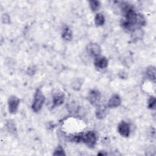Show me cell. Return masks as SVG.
Returning a JSON list of instances; mask_svg holds the SVG:
<instances>
[{"mask_svg":"<svg viewBox=\"0 0 156 156\" xmlns=\"http://www.w3.org/2000/svg\"><path fill=\"white\" fill-rule=\"evenodd\" d=\"M94 23L96 26H102L105 23V17L101 13H98L94 17Z\"/></svg>","mask_w":156,"mask_h":156,"instance_id":"cell-14","label":"cell"},{"mask_svg":"<svg viewBox=\"0 0 156 156\" xmlns=\"http://www.w3.org/2000/svg\"><path fill=\"white\" fill-rule=\"evenodd\" d=\"M62 38L66 41H70L73 38V33L68 27H65L62 30Z\"/></svg>","mask_w":156,"mask_h":156,"instance_id":"cell-13","label":"cell"},{"mask_svg":"<svg viewBox=\"0 0 156 156\" xmlns=\"http://www.w3.org/2000/svg\"><path fill=\"white\" fill-rule=\"evenodd\" d=\"M45 101V97L43 92L38 89L35 91L34 101L32 104V108L34 112H38L41 109Z\"/></svg>","mask_w":156,"mask_h":156,"instance_id":"cell-1","label":"cell"},{"mask_svg":"<svg viewBox=\"0 0 156 156\" xmlns=\"http://www.w3.org/2000/svg\"><path fill=\"white\" fill-rule=\"evenodd\" d=\"M97 141V136L94 131H88L87 133H83L82 137V141L85 145L88 147L93 148Z\"/></svg>","mask_w":156,"mask_h":156,"instance_id":"cell-2","label":"cell"},{"mask_svg":"<svg viewBox=\"0 0 156 156\" xmlns=\"http://www.w3.org/2000/svg\"><path fill=\"white\" fill-rule=\"evenodd\" d=\"M108 60L106 57L104 56H98L94 58V66L99 69H104L108 65Z\"/></svg>","mask_w":156,"mask_h":156,"instance_id":"cell-9","label":"cell"},{"mask_svg":"<svg viewBox=\"0 0 156 156\" xmlns=\"http://www.w3.org/2000/svg\"><path fill=\"white\" fill-rule=\"evenodd\" d=\"M53 155H65V153L64 150L62 148V147L59 146L56 148L54 152L53 153Z\"/></svg>","mask_w":156,"mask_h":156,"instance_id":"cell-18","label":"cell"},{"mask_svg":"<svg viewBox=\"0 0 156 156\" xmlns=\"http://www.w3.org/2000/svg\"><path fill=\"white\" fill-rule=\"evenodd\" d=\"M89 5L93 12H96L99 9L101 3L99 1H89Z\"/></svg>","mask_w":156,"mask_h":156,"instance_id":"cell-16","label":"cell"},{"mask_svg":"<svg viewBox=\"0 0 156 156\" xmlns=\"http://www.w3.org/2000/svg\"><path fill=\"white\" fill-rule=\"evenodd\" d=\"M10 16H9V15L4 13L2 15V21L4 23V24H8L10 23Z\"/></svg>","mask_w":156,"mask_h":156,"instance_id":"cell-19","label":"cell"},{"mask_svg":"<svg viewBox=\"0 0 156 156\" xmlns=\"http://www.w3.org/2000/svg\"><path fill=\"white\" fill-rule=\"evenodd\" d=\"M95 114L96 118L98 119H101L104 118L107 115V107L103 105H98L96 107Z\"/></svg>","mask_w":156,"mask_h":156,"instance_id":"cell-11","label":"cell"},{"mask_svg":"<svg viewBox=\"0 0 156 156\" xmlns=\"http://www.w3.org/2000/svg\"><path fill=\"white\" fill-rule=\"evenodd\" d=\"M88 99L92 105H97L101 99V93L97 90H92L88 94Z\"/></svg>","mask_w":156,"mask_h":156,"instance_id":"cell-7","label":"cell"},{"mask_svg":"<svg viewBox=\"0 0 156 156\" xmlns=\"http://www.w3.org/2000/svg\"><path fill=\"white\" fill-rule=\"evenodd\" d=\"M118 131L121 136L128 137L130 133V127L129 124L124 121H121L118 126Z\"/></svg>","mask_w":156,"mask_h":156,"instance_id":"cell-5","label":"cell"},{"mask_svg":"<svg viewBox=\"0 0 156 156\" xmlns=\"http://www.w3.org/2000/svg\"><path fill=\"white\" fill-rule=\"evenodd\" d=\"M65 94L62 92L55 93L52 98V108L60 106L65 101Z\"/></svg>","mask_w":156,"mask_h":156,"instance_id":"cell-6","label":"cell"},{"mask_svg":"<svg viewBox=\"0 0 156 156\" xmlns=\"http://www.w3.org/2000/svg\"><path fill=\"white\" fill-rule=\"evenodd\" d=\"M121 99L120 96L117 94H113L109 99L107 103V107L110 108H115L119 107L121 105Z\"/></svg>","mask_w":156,"mask_h":156,"instance_id":"cell-8","label":"cell"},{"mask_svg":"<svg viewBox=\"0 0 156 156\" xmlns=\"http://www.w3.org/2000/svg\"><path fill=\"white\" fill-rule=\"evenodd\" d=\"M87 54L92 57H97L101 55V48L97 43H90L87 46Z\"/></svg>","mask_w":156,"mask_h":156,"instance_id":"cell-3","label":"cell"},{"mask_svg":"<svg viewBox=\"0 0 156 156\" xmlns=\"http://www.w3.org/2000/svg\"><path fill=\"white\" fill-rule=\"evenodd\" d=\"M144 35V32L141 27L135 28L131 31V38L134 41L141 40Z\"/></svg>","mask_w":156,"mask_h":156,"instance_id":"cell-10","label":"cell"},{"mask_svg":"<svg viewBox=\"0 0 156 156\" xmlns=\"http://www.w3.org/2000/svg\"><path fill=\"white\" fill-rule=\"evenodd\" d=\"M145 77L149 80L150 81H152L155 82V68L153 66H149L145 71L144 73Z\"/></svg>","mask_w":156,"mask_h":156,"instance_id":"cell-12","label":"cell"},{"mask_svg":"<svg viewBox=\"0 0 156 156\" xmlns=\"http://www.w3.org/2000/svg\"><path fill=\"white\" fill-rule=\"evenodd\" d=\"M6 127H7V129L8 130V131L10 133L15 135L16 133V128L15 124L13 122V121H12L11 120H9L7 122Z\"/></svg>","mask_w":156,"mask_h":156,"instance_id":"cell-15","label":"cell"},{"mask_svg":"<svg viewBox=\"0 0 156 156\" xmlns=\"http://www.w3.org/2000/svg\"><path fill=\"white\" fill-rule=\"evenodd\" d=\"M147 106L150 109H155V98L154 96H151L147 101Z\"/></svg>","mask_w":156,"mask_h":156,"instance_id":"cell-17","label":"cell"},{"mask_svg":"<svg viewBox=\"0 0 156 156\" xmlns=\"http://www.w3.org/2000/svg\"><path fill=\"white\" fill-rule=\"evenodd\" d=\"M20 102V99L15 96H12L9 98L8 100V107L10 113L14 114L17 112Z\"/></svg>","mask_w":156,"mask_h":156,"instance_id":"cell-4","label":"cell"}]
</instances>
